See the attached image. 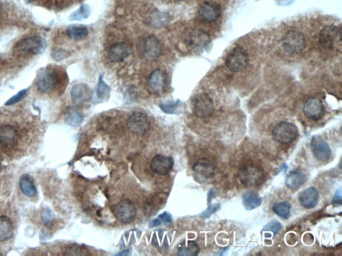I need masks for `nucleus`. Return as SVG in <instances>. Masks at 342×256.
Masks as SVG:
<instances>
[{"label": "nucleus", "mask_w": 342, "mask_h": 256, "mask_svg": "<svg viewBox=\"0 0 342 256\" xmlns=\"http://www.w3.org/2000/svg\"><path fill=\"white\" fill-rule=\"evenodd\" d=\"M238 179L246 187L260 185L263 182L264 173L258 165H248L242 167L238 174Z\"/></svg>", "instance_id": "nucleus-3"}, {"label": "nucleus", "mask_w": 342, "mask_h": 256, "mask_svg": "<svg viewBox=\"0 0 342 256\" xmlns=\"http://www.w3.org/2000/svg\"><path fill=\"white\" fill-rule=\"evenodd\" d=\"M192 109L199 118H208L213 113V102L208 95L201 93L196 95L192 101Z\"/></svg>", "instance_id": "nucleus-7"}, {"label": "nucleus", "mask_w": 342, "mask_h": 256, "mask_svg": "<svg viewBox=\"0 0 342 256\" xmlns=\"http://www.w3.org/2000/svg\"><path fill=\"white\" fill-rule=\"evenodd\" d=\"M58 73L54 70L45 68L39 71L36 80L37 90L42 93H49L56 88L58 84Z\"/></svg>", "instance_id": "nucleus-2"}, {"label": "nucleus", "mask_w": 342, "mask_h": 256, "mask_svg": "<svg viewBox=\"0 0 342 256\" xmlns=\"http://www.w3.org/2000/svg\"><path fill=\"white\" fill-rule=\"evenodd\" d=\"M27 92H28V89L21 90V91L18 92L17 94L14 95V96L11 97V98L5 103V106H12V105L20 102V101L22 100V99L26 96Z\"/></svg>", "instance_id": "nucleus-33"}, {"label": "nucleus", "mask_w": 342, "mask_h": 256, "mask_svg": "<svg viewBox=\"0 0 342 256\" xmlns=\"http://www.w3.org/2000/svg\"><path fill=\"white\" fill-rule=\"evenodd\" d=\"M319 198V192L317 189L314 187H310L301 191L299 200L303 207L306 209H313L317 205Z\"/></svg>", "instance_id": "nucleus-19"}, {"label": "nucleus", "mask_w": 342, "mask_h": 256, "mask_svg": "<svg viewBox=\"0 0 342 256\" xmlns=\"http://www.w3.org/2000/svg\"><path fill=\"white\" fill-rule=\"evenodd\" d=\"M112 211L116 218L124 224H130L136 218V209L131 200H125L112 207Z\"/></svg>", "instance_id": "nucleus-9"}, {"label": "nucleus", "mask_w": 342, "mask_h": 256, "mask_svg": "<svg viewBox=\"0 0 342 256\" xmlns=\"http://www.w3.org/2000/svg\"><path fill=\"white\" fill-rule=\"evenodd\" d=\"M220 205L219 204H213L210 206L205 211H203L202 213L200 215L201 218H208L210 217V215L216 212L219 209Z\"/></svg>", "instance_id": "nucleus-38"}, {"label": "nucleus", "mask_w": 342, "mask_h": 256, "mask_svg": "<svg viewBox=\"0 0 342 256\" xmlns=\"http://www.w3.org/2000/svg\"><path fill=\"white\" fill-rule=\"evenodd\" d=\"M333 202L334 204H339L340 205L342 204V189L340 188L338 190L336 191L335 195H334V199H333Z\"/></svg>", "instance_id": "nucleus-42"}, {"label": "nucleus", "mask_w": 342, "mask_h": 256, "mask_svg": "<svg viewBox=\"0 0 342 256\" xmlns=\"http://www.w3.org/2000/svg\"><path fill=\"white\" fill-rule=\"evenodd\" d=\"M70 95L72 100L77 106H81L88 102L91 96L89 88L83 84L75 85L72 88Z\"/></svg>", "instance_id": "nucleus-20"}, {"label": "nucleus", "mask_w": 342, "mask_h": 256, "mask_svg": "<svg viewBox=\"0 0 342 256\" xmlns=\"http://www.w3.org/2000/svg\"><path fill=\"white\" fill-rule=\"evenodd\" d=\"M88 7L85 6V5H82L80 8L77 12L74 13V14L71 15L70 16V20H79L84 19L88 17Z\"/></svg>", "instance_id": "nucleus-34"}, {"label": "nucleus", "mask_w": 342, "mask_h": 256, "mask_svg": "<svg viewBox=\"0 0 342 256\" xmlns=\"http://www.w3.org/2000/svg\"><path fill=\"white\" fill-rule=\"evenodd\" d=\"M160 224H161V221L159 220L158 218H157L150 223L149 226L150 228L157 227V226H159V225H160Z\"/></svg>", "instance_id": "nucleus-43"}, {"label": "nucleus", "mask_w": 342, "mask_h": 256, "mask_svg": "<svg viewBox=\"0 0 342 256\" xmlns=\"http://www.w3.org/2000/svg\"><path fill=\"white\" fill-rule=\"evenodd\" d=\"M52 57L53 60L56 61H61L67 58L70 56V53L68 51L63 49H55L52 51Z\"/></svg>", "instance_id": "nucleus-36"}, {"label": "nucleus", "mask_w": 342, "mask_h": 256, "mask_svg": "<svg viewBox=\"0 0 342 256\" xmlns=\"http://www.w3.org/2000/svg\"><path fill=\"white\" fill-rule=\"evenodd\" d=\"M26 1H30V2H31V1H36V0H26Z\"/></svg>", "instance_id": "nucleus-45"}, {"label": "nucleus", "mask_w": 342, "mask_h": 256, "mask_svg": "<svg viewBox=\"0 0 342 256\" xmlns=\"http://www.w3.org/2000/svg\"><path fill=\"white\" fill-rule=\"evenodd\" d=\"M158 218L159 220L161 221V222H163L165 223H170L172 222V220H173L171 215L167 212L162 213V214L159 215Z\"/></svg>", "instance_id": "nucleus-41"}, {"label": "nucleus", "mask_w": 342, "mask_h": 256, "mask_svg": "<svg viewBox=\"0 0 342 256\" xmlns=\"http://www.w3.org/2000/svg\"><path fill=\"white\" fill-rule=\"evenodd\" d=\"M65 121L70 126L78 127L84 120V116L75 109H70L65 116Z\"/></svg>", "instance_id": "nucleus-29"}, {"label": "nucleus", "mask_w": 342, "mask_h": 256, "mask_svg": "<svg viewBox=\"0 0 342 256\" xmlns=\"http://www.w3.org/2000/svg\"><path fill=\"white\" fill-rule=\"evenodd\" d=\"M273 211L282 218L288 219L291 210V205L288 202H282L273 206Z\"/></svg>", "instance_id": "nucleus-31"}, {"label": "nucleus", "mask_w": 342, "mask_h": 256, "mask_svg": "<svg viewBox=\"0 0 342 256\" xmlns=\"http://www.w3.org/2000/svg\"><path fill=\"white\" fill-rule=\"evenodd\" d=\"M19 134L12 125L0 127V145L6 149H12L18 144Z\"/></svg>", "instance_id": "nucleus-12"}, {"label": "nucleus", "mask_w": 342, "mask_h": 256, "mask_svg": "<svg viewBox=\"0 0 342 256\" xmlns=\"http://www.w3.org/2000/svg\"><path fill=\"white\" fill-rule=\"evenodd\" d=\"M178 104V102H176L170 104H162L160 105V108L162 111L165 112L166 114H174L177 111Z\"/></svg>", "instance_id": "nucleus-39"}, {"label": "nucleus", "mask_w": 342, "mask_h": 256, "mask_svg": "<svg viewBox=\"0 0 342 256\" xmlns=\"http://www.w3.org/2000/svg\"><path fill=\"white\" fill-rule=\"evenodd\" d=\"M306 180V176L302 171L299 169L291 171L288 175L286 184L288 188L292 190H296L299 188Z\"/></svg>", "instance_id": "nucleus-23"}, {"label": "nucleus", "mask_w": 342, "mask_h": 256, "mask_svg": "<svg viewBox=\"0 0 342 256\" xmlns=\"http://www.w3.org/2000/svg\"><path fill=\"white\" fill-rule=\"evenodd\" d=\"M138 49L142 56L148 60H156L162 53L161 44L154 36L141 39L138 43Z\"/></svg>", "instance_id": "nucleus-4"}, {"label": "nucleus", "mask_w": 342, "mask_h": 256, "mask_svg": "<svg viewBox=\"0 0 342 256\" xmlns=\"http://www.w3.org/2000/svg\"><path fill=\"white\" fill-rule=\"evenodd\" d=\"M14 235V227L10 219L6 216L0 217V242L10 239Z\"/></svg>", "instance_id": "nucleus-26"}, {"label": "nucleus", "mask_w": 342, "mask_h": 256, "mask_svg": "<svg viewBox=\"0 0 342 256\" xmlns=\"http://www.w3.org/2000/svg\"><path fill=\"white\" fill-rule=\"evenodd\" d=\"M304 36L298 31L291 30L285 35L282 45L285 51L290 54L301 52L306 45Z\"/></svg>", "instance_id": "nucleus-6"}, {"label": "nucleus", "mask_w": 342, "mask_h": 256, "mask_svg": "<svg viewBox=\"0 0 342 256\" xmlns=\"http://www.w3.org/2000/svg\"><path fill=\"white\" fill-rule=\"evenodd\" d=\"M186 42L190 47L199 48L204 47L210 42V36L201 29H193L188 34Z\"/></svg>", "instance_id": "nucleus-21"}, {"label": "nucleus", "mask_w": 342, "mask_h": 256, "mask_svg": "<svg viewBox=\"0 0 342 256\" xmlns=\"http://www.w3.org/2000/svg\"><path fill=\"white\" fill-rule=\"evenodd\" d=\"M243 204L247 210H253L258 208L262 204V200L258 193L253 191H247L243 195Z\"/></svg>", "instance_id": "nucleus-25"}, {"label": "nucleus", "mask_w": 342, "mask_h": 256, "mask_svg": "<svg viewBox=\"0 0 342 256\" xmlns=\"http://www.w3.org/2000/svg\"><path fill=\"white\" fill-rule=\"evenodd\" d=\"M41 217L42 221H43L45 225L51 224L53 220V213L49 209H44L43 211H42Z\"/></svg>", "instance_id": "nucleus-40"}, {"label": "nucleus", "mask_w": 342, "mask_h": 256, "mask_svg": "<svg viewBox=\"0 0 342 256\" xmlns=\"http://www.w3.org/2000/svg\"><path fill=\"white\" fill-rule=\"evenodd\" d=\"M312 152L318 161L325 162L330 159L332 150L326 141L319 136H314L311 141Z\"/></svg>", "instance_id": "nucleus-13"}, {"label": "nucleus", "mask_w": 342, "mask_h": 256, "mask_svg": "<svg viewBox=\"0 0 342 256\" xmlns=\"http://www.w3.org/2000/svg\"><path fill=\"white\" fill-rule=\"evenodd\" d=\"M249 62V56L247 52L241 47L232 49L227 56L226 64L231 71L238 72L243 70Z\"/></svg>", "instance_id": "nucleus-10"}, {"label": "nucleus", "mask_w": 342, "mask_h": 256, "mask_svg": "<svg viewBox=\"0 0 342 256\" xmlns=\"http://www.w3.org/2000/svg\"><path fill=\"white\" fill-rule=\"evenodd\" d=\"M303 111L309 118L313 120H318L322 117L324 108L319 99L312 97L308 99L305 103Z\"/></svg>", "instance_id": "nucleus-15"}, {"label": "nucleus", "mask_w": 342, "mask_h": 256, "mask_svg": "<svg viewBox=\"0 0 342 256\" xmlns=\"http://www.w3.org/2000/svg\"><path fill=\"white\" fill-rule=\"evenodd\" d=\"M180 1H183V0H180Z\"/></svg>", "instance_id": "nucleus-46"}, {"label": "nucleus", "mask_w": 342, "mask_h": 256, "mask_svg": "<svg viewBox=\"0 0 342 256\" xmlns=\"http://www.w3.org/2000/svg\"><path fill=\"white\" fill-rule=\"evenodd\" d=\"M127 128L135 135H145L151 129V123L147 116L142 112H134L129 116L127 121Z\"/></svg>", "instance_id": "nucleus-5"}, {"label": "nucleus", "mask_w": 342, "mask_h": 256, "mask_svg": "<svg viewBox=\"0 0 342 256\" xmlns=\"http://www.w3.org/2000/svg\"><path fill=\"white\" fill-rule=\"evenodd\" d=\"M221 14V8L214 3H203L199 10V17L203 22L211 23L216 21Z\"/></svg>", "instance_id": "nucleus-18"}, {"label": "nucleus", "mask_w": 342, "mask_h": 256, "mask_svg": "<svg viewBox=\"0 0 342 256\" xmlns=\"http://www.w3.org/2000/svg\"><path fill=\"white\" fill-rule=\"evenodd\" d=\"M17 47L22 52L38 55L45 51L46 42L42 37L31 36L18 42Z\"/></svg>", "instance_id": "nucleus-11"}, {"label": "nucleus", "mask_w": 342, "mask_h": 256, "mask_svg": "<svg viewBox=\"0 0 342 256\" xmlns=\"http://www.w3.org/2000/svg\"><path fill=\"white\" fill-rule=\"evenodd\" d=\"M282 226L280 222L278 221H273L269 222V224H266L264 226L263 231L272 232L273 234L276 235L280 230L282 229Z\"/></svg>", "instance_id": "nucleus-35"}, {"label": "nucleus", "mask_w": 342, "mask_h": 256, "mask_svg": "<svg viewBox=\"0 0 342 256\" xmlns=\"http://www.w3.org/2000/svg\"><path fill=\"white\" fill-rule=\"evenodd\" d=\"M66 255L85 256L88 255V250L80 246H73L67 250Z\"/></svg>", "instance_id": "nucleus-37"}, {"label": "nucleus", "mask_w": 342, "mask_h": 256, "mask_svg": "<svg viewBox=\"0 0 342 256\" xmlns=\"http://www.w3.org/2000/svg\"><path fill=\"white\" fill-rule=\"evenodd\" d=\"M1 10H2V5H1V1H0V15H1Z\"/></svg>", "instance_id": "nucleus-44"}, {"label": "nucleus", "mask_w": 342, "mask_h": 256, "mask_svg": "<svg viewBox=\"0 0 342 256\" xmlns=\"http://www.w3.org/2000/svg\"><path fill=\"white\" fill-rule=\"evenodd\" d=\"M132 50L130 46L125 42H118L111 46L108 52V58L113 63H119L128 58Z\"/></svg>", "instance_id": "nucleus-16"}, {"label": "nucleus", "mask_w": 342, "mask_h": 256, "mask_svg": "<svg viewBox=\"0 0 342 256\" xmlns=\"http://www.w3.org/2000/svg\"><path fill=\"white\" fill-rule=\"evenodd\" d=\"M110 88L108 85L103 81V77L99 78V84H98L97 95L100 100H105L108 99L110 95Z\"/></svg>", "instance_id": "nucleus-32"}, {"label": "nucleus", "mask_w": 342, "mask_h": 256, "mask_svg": "<svg viewBox=\"0 0 342 256\" xmlns=\"http://www.w3.org/2000/svg\"><path fill=\"white\" fill-rule=\"evenodd\" d=\"M66 33L69 38L76 40H82L88 35V30L82 25H70L67 28Z\"/></svg>", "instance_id": "nucleus-28"}, {"label": "nucleus", "mask_w": 342, "mask_h": 256, "mask_svg": "<svg viewBox=\"0 0 342 256\" xmlns=\"http://www.w3.org/2000/svg\"><path fill=\"white\" fill-rule=\"evenodd\" d=\"M199 246L194 241H188L179 245L178 247V255L181 256H193L199 254Z\"/></svg>", "instance_id": "nucleus-27"}, {"label": "nucleus", "mask_w": 342, "mask_h": 256, "mask_svg": "<svg viewBox=\"0 0 342 256\" xmlns=\"http://www.w3.org/2000/svg\"><path fill=\"white\" fill-rule=\"evenodd\" d=\"M165 75L163 71L157 70L153 71L148 80V89L152 94L160 95L165 86Z\"/></svg>", "instance_id": "nucleus-17"}, {"label": "nucleus", "mask_w": 342, "mask_h": 256, "mask_svg": "<svg viewBox=\"0 0 342 256\" xmlns=\"http://www.w3.org/2000/svg\"><path fill=\"white\" fill-rule=\"evenodd\" d=\"M272 136L277 143L289 144L296 140L298 136V130L293 123L282 121L273 128Z\"/></svg>", "instance_id": "nucleus-1"}, {"label": "nucleus", "mask_w": 342, "mask_h": 256, "mask_svg": "<svg viewBox=\"0 0 342 256\" xmlns=\"http://www.w3.org/2000/svg\"><path fill=\"white\" fill-rule=\"evenodd\" d=\"M20 188L22 193L29 198H34L36 196L37 189L32 178L29 175H24L20 178Z\"/></svg>", "instance_id": "nucleus-24"}, {"label": "nucleus", "mask_w": 342, "mask_h": 256, "mask_svg": "<svg viewBox=\"0 0 342 256\" xmlns=\"http://www.w3.org/2000/svg\"><path fill=\"white\" fill-rule=\"evenodd\" d=\"M174 160L173 158L166 157L162 155H157L151 162V169L155 174L163 176L169 174L173 169Z\"/></svg>", "instance_id": "nucleus-14"}, {"label": "nucleus", "mask_w": 342, "mask_h": 256, "mask_svg": "<svg viewBox=\"0 0 342 256\" xmlns=\"http://www.w3.org/2000/svg\"><path fill=\"white\" fill-rule=\"evenodd\" d=\"M194 171L197 173V176L201 179L208 180L214 176L215 167L212 162L208 160L203 159L199 160L193 167Z\"/></svg>", "instance_id": "nucleus-22"}, {"label": "nucleus", "mask_w": 342, "mask_h": 256, "mask_svg": "<svg viewBox=\"0 0 342 256\" xmlns=\"http://www.w3.org/2000/svg\"><path fill=\"white\" fill-rule=\"evenodd\" d=\"M319 42L327 49L337 48L341 46V28L337 26H327L321 31Z\"/></svg>", "instance_id": "nucleus-8"}, {"label": "nucleus", "mask_w": 342, "mask_h": 256, "mask_svg": "<svg viewBox=\"0 0 342 256\" xmlns=\"http://www.w3.org/2000/svg\"><path fill=\"white\" fill-rule=\"evenodd\" d=\"M169 16L165 13L155 12L150 16L149 22L153 27H161L169 22Z\"/></svg>", "instance_id": "nucleus-30"}]
</instances>
